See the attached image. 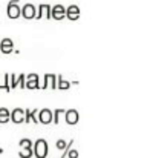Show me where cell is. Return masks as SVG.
<instances>
[{
    "label": "cell",
    "instance_id": "cell-2",
    "mask_svg": "<svg viewBox=\"0 0 150 158\" xmlns=\"http://www.w3.org/2000/svg\"><path fill=\"white\" fill-rule=\"evenodd\" d=\"M25 89H40V75L28 74L25 75Z\"/></svg>",
    "mask_w": 150,
    "mask_h": 158
},
{
    "label": "cell",
    "instance_id": "cell-9",
    "mask_svg": "<svg viewBox=\"0 0 150 158\" xmlns=\"http://www.w3.org/2000/svg\"><path fill=\"white\" fill-rule=\"evenodd\" d=\"M80 115H78V110L75 109H69V110H64V120L67 124H75L78 121Z\"/></svg>",
    "mask_w": 150,
    "mask_h": 158
},
{
    "label": "cell",
    "instance_id": "cell-12",
    "mask_svg": "<svg viewBox=\"0 0 150 158\" xmlns=\"http://www.w3.org/2000/svg\"><path fill=\"white\" fill-rule=\"evenodd\" d=\"M37 114H39V109H25V121L26 123H39V118H37Z\"/></svg>",
    "mask_w": 150,
    "mask_h": 158
},
{
    "label": "cell",
    "instance_id": "cell-16",
    "mask_svg": "<svg viewBox=\"0 0 150 158\" xmlns=\"http://www.w3.org/2000/svg\"><path fill=\"white\" fill-rule=\"evenodd\" d=\"M9 115H11V110H8L6 107H0V123L9 121Z\"/></svg>",
    "mask_w": 150,
    "mask_h": 158
},
{
    "label": "cell",
    "instance_id": "cell-21",
    "mask_svg": "<svg viewBox=\"0 0 150 158\" xmlns=\"http://www.w3.org/2000/svg\"><path fill=\"white\" fill-rule=\"evenodd\" d=\"M57 146H58V148H64V141H63V140H60V141L57 143Z\"/></svg>",
    "mask_w": 150,
    "mask_h": 158
},
{
    "label": "cell",
    "instance_id": "cell-19",
    "mask_svg": "<svg viewBox=\"0 0 150 158\" xmlns=\"http://www.w3.org/2000/svg\"><path fill=\"white\" fill-rule=\"evenodd\" d=\"M25 81H26V80H25V74H20V75H18V86H20L22 89H25Z\"/></svg>",
    "mask_w": 150,
    "mask_h": 158
},
{
    "label": "cell",
    "instance_id": "cell-10",
    "mask_svg": "<svg viewBox=\"0 0 150 158\" xmlns=\"http://www.w3.org/2000/svg\"><path fill=\"white\" fill-rule=\"evenodd\" d=\"M14 51V42L11 39H3L0 40V52L3 54H11Z\"/></svg>",
    "mask_w": 150,
    "mask_h": 158
},
{
    "label": "cell",
    "instance_id": "cell-6",
    "mask_svg": "<svg viewBox=\"0 0 150 158\" xmlns=\"http://www.w3.org/2000/svg\"><path fill=\"white\" fill-rule=\"evenodd\" d=\"M9 120H12V121L17 123V124L23 123V121H25V109H22V107H15L14 110H11Z\"/></svg>",
    "mask_w": 150,
    "mask_h": 158
},
{
    "label": "cell",
    "instance_id": "cell-8",
    "mask_svg": "<svg viewBox=\"0 0 150 158\" xmlns=\"http://www.w3.org/2000/svg\"><path fill=\"white\" fill-rule=\"evenodd\" d=\"M64 17H67L69 20H77L80 19V8L77 5H71L66 8V12H64Z\"/></svg>",
    "mask_w": 150,
    "mask_h": 158
},
{
    "label": "cell",
    "instance_id": "cell-15",
    "mask_svg": "<svg viewBox=\"0 0 150 158\" xmlns=\"http://www.w3.org/2000/svg\"><path fill=\"white\" fill-rule=\"evenodd\" d=\"M0 89H6L8 92L11 91V89H9V75H8V74L0 75Z\"/></svg>",
    "mask_w": 150,
    "mask_h": 158
},
{
    "label": "cell",
    "instance_id": "cell-11",
    "mask_svg": "<svg viewBox=\"0 0 150 158\" xmlns=\"http://www.w3.org/2000/svg\"><path fill=\"white\" fill-rule=\"evenodd\" d=\"M42 17H46L51 19V5H40L37 8V14H35V19H42Z\"/></svg>",
    "mask_w": 150,
    "mask_h": 158
},
{
    "label": "cell",
    "instance_id": "cell-17",
    "mask_svg": "<svg viewBox=\"0 0 150 158\" xmlns=\"http://www.w3.org/2000/svg\"><path fill=\"white\" fill-rule=\"evenodd\" d=\"M61 115H64V109H55V110H52V121L55 124H58Z\"/></svg>",
    "mask_w": 150,
    "mask_h": 158
},
{
    "label": "cell",
    "instance_id": "cell-1",
    "mask_svg": "<svg viewBox=\"0 0 150 158\" xmlns=\"http://www.w3.org/2000/svg\"><path fill=\"white\" fill-rule=\"evenodd\" d=\"M20 0H11L6 6V14L9 19H18L20 17Z\"/></svg>",
    "mask_w": 150,
    "mask_h": 158
},
{
    "label": "cell",
    "instance_id": "cell-4",
    "mask_svg": "<svg viewBox=\"0 0 150 158\" xmlns=\"http://www.w3.org/2000/svg\"><path fill=\"white\" fill-rule=\"evenodd\" d=\"M57 89V75L54 74H46L43 80H40V89Z\"/></svg>",
    "mask_w": 150,
    "mask_h": 158
},
{
    "label": "cell",
    "instance_id": "cell-7",
    "mask_svg": "<svg viewBox=\"0 0 150 158\" xmlns=\"http://www.w3.org/2000/svg\"><path fill=\"white\" fill-rule=\"evenodd\" d=\"M37 118H39V121H40V123H43V124L52 123V110H51V109H48V107H45V109L39 110Z\"/></svg>",
    "mask_w": 150,
    "mask_h": 158
},
{
    "label": "cell",
    "instance_id": "cell-18",
    "mask_svg": "<svg viewBox=\"0 0 150 158\" xmlns=\"http://www.w3.org/2000/svg\"><path fill=\"white\" fill-rule=\"evenodd\" d=\"M18 86V75L17 74H11L9 75V89H14Z\"/></svg>",
    "mask_w": 150,
    "mask_h": 158
},
{
    "label": "cell",
    "instance_id": "cell-3",
    "mask_svg": "<svg viewBox=\"0 0 150 158\" xmlns=\"http://www.w3.org/2000/svg\"><path fill=\"white\" fill-rule=\"evenodd\" d=\"M35 14H37V8H35L34 5H31V3L23 5L22 9H20V15L25 17L26 20H32V19H35Z\"/></svg>",
    "mask_w": 150,
    "mask_h": 158
},
{
    "label": "cell",
    "instance_id": "cell-14",
    "mask_svg": "<svg viewBox=\"0 0 150 158\" xmlns=\"http://www.w3.org/2000/svg\"><path fill=\"white\" fill-rule=\"evenodd\" d=\"M71 86H72V85H71V81L64 80V77H63V75H57V89L66 91V89H69Z\"/></svg>",
    "mask_w": 150,
    "mask_h": 158
},
{
    "label": "cell",
    "instance_id": "cell-5",
    "mask_svg": "<svg viewBox=\"0 0 150 158\" xmlns=\"http://www.w3.org/2000/svg\"><path fill=\"white\" fill-rule=\"evenodd\" d=\"M64 12H66V8L63 5L51 6V19H54V20H63L64 19Z\"/></svg>",
    "mask_w": 150,
    "mask_h": 158
},
{
    "label": "cell",
    "instance_id": "cell-13",
    "mask_svg": "<svg viewBox=\"0 0 150 158\" xmlns=\"http://www.w3.org/2000/svg\"><path fill=\"white\" fill-rule=\"evenodd\" d=\"M35 151H37V155H39V157H45L46 152H48V144H46V141L39 140V141L35 143Z\"/></svg>",
    "mask_w": 150,
    "mask_h": 158
},
{
    "label": "cell",
    "instance_id": "cell-20",
    "mask_svg": "<svg viewBox=\"0 0 150 158\" xmlns=\"http://www.w3.org/2000/svg\"><path fill=\"white\" fill-rule=\"evenodd\" d=\"M20 146H23V148H31V141H29V140H23V141L20 143Z\"/></svg>",
    "mask_w": 150,
    "mask_h": 158
}]
</instances>
